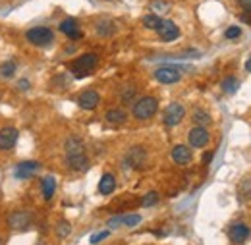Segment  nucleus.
<instances>
[{
  "label": "nucleus",
  "instance_id": "10",
  "mask_svg": "<svg viewBox=\"0 0 251 245\" xmlns=\"http://www.w3.org/2000/svg\"><path fill=\"white\" fill-rule=\"evenodd\" d=\"M66 162H68V166H70L72 170H77V172H85V170L89 168V158H87L85 151L66 154Z\"/></svg>",
  "mask_w": 251,
  "mask_h": 245
},
{
  "label": "nucleus",
  "instance_id": "20",
  "mask_svg": "<svg viewBox=\"0 0 251 245\" xmlns=\"http://www.w3.org/2000/svg\"><path fill=\"white\" fill-rule=\"evenodd\" d=\"M64 149H66V154H70V153H81V151H85V147H83L81 139H77V137H70V139L66 141Z\"/></svg>",
  "mask_w": 251,
  "mask_h": 245
},
{
  "label": "nucleus",
  "instance_id": "29",
  "mask_svg": "<svg viewBox=\"0 0 251 245\" xmlns=\"http://www.w3.org/2000/svg\"><path fill=\"white\" fill-rule=\"evenodd\" d=\"M151 8H153V12H158V14H162V12H168L170 10V4H166V2H160V0H155L153 4H151ZM157 14V16H158Z\"/></svg>",
  "mask_w": 251,
  "mask_h": 245
},
{
  "label": "nucleus",
  "instance_id": "19",
  "mask_svg": "<svg viewBox=\"0 0 251 245\" xmlns=\"http://www.w3.org/2000/svg\"><path fill=\"white\" fill-rule=\"evenodd\" d=\"M106 120L110 123H124L127 120V114L122 108H112V110L106 112Z\"/></svg>",
  "mask_w": 251,
  "mask_h": 245
},
{
  "label": "nucleus",
  "instance_id": "7",
  "mask_svg": "<svg viewBox=\"0 0 251 245\" xmlns=\"http://www.w3.org/2000/svg\"><path fill=\"white\" fill-rule=\"evenodd\" d=\"M184 114H186V108H184L180 102H172V104H168V108L164 110V123H166L168 127H174V125H178V123L182 122Z\"/></svg>",
  "mask_w": 251,
  "mask_h": 245
},
{
  "label": "nucleus",
  "instance_id": "4",
  "mask_svg": "<svg viewBox=\"0 0 251 245\" xmlns=\"http://www.w3.org/2000/svg\"><path fill=\"white\" fill-rule=\"evenodd\" d=\"M155 79L158 83H164V85H172V83H178L182 79V74L176 66H162L155 70Z\"/></svg>",
  "mask_w": 251,
  "mask_h": 245
},
{
  "label": "nucleus",
  "instance_id": "21",
  "mask_svg": "<svg viewBox=\"0 0 251 245\" xmlns=\"http://www.w3.org/2000/svg\"><path fill=\"white\" fill-rule=\"evenodd\" d=\"M240 89V81L234 77V75H228L224 81H222V91L228 93V95H232V93H236Z\"/></svg>",
  "mask_w": 251,
  "mask_h": 245
},
{
  "label": "nucleus",
  "instance_id": "6",
  "mask_svg": "<svg viewBox=\"0 0 251 245\" xmlns=\"http://www.w3.org/2000/svg\"><path fill=\"white\" fill-rule=\"evenodd\" d=\"M31 215L27 211H16L8 216V226L16 232H22V230H27L31 226Z\"/></svg>",
  "mask_w": 251,
  "mask_h": 245
},
{
  "label": "nucleus",
  "instance_id": "2",
  "mask_svg": "<svg viewBox=\"0 0 251 245\" xmlns=\"http://www.w3.org/2000/svg\"><path fill=\"white\" fill-rule=\"evenodd\" d=\"M158 100L155 97H143L133 104V116L137 120H149L157 114Z\"/></svg>",
  "mask_w": 251,
  "mask_h": 245
},
{
  "label": "nucleus",
  "instance_id": "24",
  "mask_svg": "<svg viewBox=\"0 0 251 245\" xmlns=\"http://www.w3.org/2000/svg\"><path fill=\"white\" fill-rule=\"evenodd\" d=\"M112 31H114V25H112V22H106V20H102V22H99V24H97V33H99V35H102V37H108V35H112Z\"/></svg>",
  "mask_w": 251,
  "mask_h": 245
},
{
  "label": "nucleus",
  "instance_id": "25",
  "mask_svg": "<svg viewBox=\"0 0 251 245\" xmlns=\"http://www.w3.org/2000/svg\"><path fill=\"white\" fill-rule=\"evenodd\" d=\"M14 72H16V62H4L2 66H0V75L2 77H12L14 75Z\"/></svg>",
  "mask_w": 251,
  "mask_h": 245
},
{
  "label": "nucleus",
  "instance_id": "27",
  "mask_svg": "<svg viewBox=\"0 0 251 245\" xmlns=\"http://www.w3.org/2000/svg\"><path fill=\"white\" fill-rule=\"evenodd\" d=\"M70 232H72V226H70V222H58V226H56V236L58 238H68L70 236Z\"/></svg>",
  "mask_w": 251,
  "mask_h": 245
},
{
  "label": "nucleus",
  "instance_id": "12",
  "mask_svg": "<svg viewBox=\"0 0 251 245\" xmlns=\"http://www.w3.org/2000/svg\"><path fill=\"white\" fill-rule=\"evenodd\" d=\"M77 104L83 110H93V108H97V104H99V93L93 91V89L83 91L79 95V98H77Z\"/></svg>",
  "mask_w": 251,
  "mask_h": 245
},
{
  "label": "nucleus",
  "instance_id": "18",
  "mask_svg": "<svg viewBox=\"0 0 251 245\" xmlns=\"http://www.w3.org/2000/svg\"><path fill=\"white\" fill-rule=\"evenodd\" d=\"M54 191H56V180H54V176H47L43 180V195H45V199L47 201L52 199Z\"/></svg>",
  "mask_w": 251,
  "mask_h": 245
},
{
  "label": "nucleus",
  "instance_id": "26",
  "mask_svg": "<svg viewBox=\"0 0 251 245\" xmlns=\"http://www.w3.org/2000/svg\"><path fill=\"white\" fill-rule=\"evenodd\" d=\"M157 203H158L157 191H149V193L141 199V205H143V207H153V205H157Z\"/></svg>",
  "mask_w": 251,
  "mask_h": 245
},
{
  "label": "nucleus",
  "instance_id": "1",
  "mask_svg": "<svg viewBox=\"0 0 251 245\" xmlns=\"http://www.w3.org/2000/svg\"><path fill=\"white\" fill-rule=\"evenodd\" d=\"M97 64H99V56L89 52V54H83L77 60H74V64L70 66V70H72V74L77 79H81V77H85V75H89L93 72L95 68H97Z\"/></svg>",
  "mask_w": 251,
  "mask_h": 245
},
{
  "label": "nucleus",
  "instance_id": "11",
  "mask_svg": "<svg viewBox=\"0 0 251 245\" xmlns=\"http://www.w3.org/2000/svg\"><path fill=\"white\" fill-rule=\"evenodd\" d=\"M251 230L250 226H246V224H234V226H230V230H228V238L234 242V244H244L248 238H250Z\"/></svg>",
  "mask_w": 251,
  "mask_h": 245
},
{
  "label": "nucleus",
  "instance_id": "23",
  "mask_svg": "<svg viewBox=\"0 0 251 245\" xmlns=\"http://www.w3.org/2000/svg\"><path fill=\"white\" fill-rule=\"evenodd\" d=\"M158 24H160V16L157 14H147V16H143V25L147 27V29H157Z\"/></svg>",
  "mask_w": 251,
  "mask_h": 245
},
{
  "label": "nucleus",
  "instance_id": "28",
  "mask_svg": "<svg viewBox=\"0 0 251 245\" xmlns=\"http://www.w3.org/2000/svg\"><path fill=\"white\" fill-rule=\"evenodd\" d=\"M139 222H141V216L135 215V213H133V215H124V216H122V224H124V226H129V228L137 226Z\"/></svg>",
  "mask_w": 251,
  "mask_h": 245
},
{
  "label": "nucleus",
  "instance_id": "34",
  "mask_svg": "<svg viewBox=\"0 0 251 245\" xmlns=\"http://www.w3.org/2000/svg\"><path fill=\"white\" fill-rule=\"evenodd\" d=\"M213 154H215V153H205V156H203V162H205V164H209V162L213 160Z\"/></svg>",
  "mask_w": 251,
  "mask_h": 245
},
{
  "label": "nucleus",
  "instance_id": "22",
  "mask_svg": "<svg viewBox=\"0 0 251 245\" xmlns=\"http://www.w3.org/2000/svg\"><path fill=\"white\" fill-rule=\"evenodd\" d=\"M193 122L197 123V125H201V127H205L207 123H211V116H209L203 108H197V110L193 112Z\"/></svg>",
  "mask_w": 251,
  "mask_h": 245
},
{
  "label": "nucleus",
  "instance_id": "15",
  "mask_svg": "<svg viewBox=\"0 0 251 245\" xmlns=\"http://www.w3.org/2000/svg\"><path fill=\"white\" fill-rule=\"evenodd\" d=\"M191 149L186 147V145H176L174 149H172V160L176 162V164H180V166H186L191 162Z\"/></svg>",
  "mask_w": 251,
  "mask_h": 245
},
{
  "label": "nucleus",
  "instance_id": "35",
  "mask_svg": "<svg viewBox=\"0 0 251 245\" xmlns=\"http://www.w3.org/2000/svg\"><path fill=\"white\" fill-rule=\"evenodd\" d=\"M18 87H20V89H27V87H29V81H25V79H22V81L18 83Z\"/></svg>",
  "mask_w": 251,
  "mask_h": 245
},
{
  "label": "nucleus",
  "instance_id": "9",
  "mask_svg": "<svg viewBox=\"0 0 251 245\" xmlns=\"http://www.w3.org/2000/svg\"><path fill=\"white\" fill-rule=\"evenodd\" d=\"M18 143V129L12 125H6L0 129V151H10Z\"/></svg>",
  "mask_w": 251,
  "mask_h": 245
},
{
  "label": "nucleus",
  "instance_id": "36",
  "mask_svg": "<svg viewBox=\"0 0 251 245\" xmlns=\"http://www.w3.org/2000/svg\"><path fill=\"white\" fill-rule=\"evenodd\" d=\"M240 4H242L246 10H251V0H240Z\"/></svg>",
  "mask_w": 251,
  "mask_h": 245
},
{
  "label": "nucleus",
  "instance_id": "30",
  "mask_svg": "<svg viewBox=\"0 0 251 245\" xmlns=\"http://www.w3.org/2000/svg\"><path fill=\"white\" fill-rule=\"evenodd\" d=\"M226 39H238L240 35H242V31H240V27H236V25H232V27H228L226 29Z\"/></svg>",
  "mask_w": 251,
  "mask_h": 245
},
{
  "label": "nucleus",
  "instance_id": "31",
  "mask_svg": "<svg viewBox=\"0 0 251 245\" xmlns=\"http://www.w3.org/2000/svg\"><path fill=\"white\" fill-rule=\"evenodd\" d=\"M110 236V232H99V234H95V236H91V244H99V242H102V240H106Z\"/></svg>",
  "mask_w": 251,
  "mask_h": 245
},
{
  "label": "nucleus",
  "instance_id": "13",
  "mask_svg": "<svg viewBox=\"0 0 251 245\" xmlns=\"http://www.w3.org/2000/svg\"><path fill=\"white\" fill-rule=\"evenodd\" d=\"M39 168H41L39 162H35V160H25V162H22V164L16 166V176H18L20 180H27V178H31Z\"/></svg>",
  "mask_w": 251,
  "mask_h": 245
},
{
  "label": "nucleus",
  "instance_id": "37",
  "mask_svg": "<svg viewBox=\"0 0 251 245\" xmlns=\"http://www.w3.org/2000/svg\"><path fill=\"white\" fill-rule=\"evenodd\" d=\"M246 70H248V72L251 74V56L248 58V62H246Z\"/></svg>",
  "mask_w": 251,
  "mask_h": 245
},
{
  "label": "nucleus",
  "instance_id": "3",
  "mask_svg": "<svg viewBox=\"0 0 251 245\" xmlns=\"http://www.w3.org/2000/svg\"><path fill=\"white\" fill-rule=\"evenodd\" d=\"M25 37H27V41L33 43L35 47H47V45H50L54 41V33L49 29V27H43V25L31 27V29L25 33Z\"/></svg>",
  "mask_w": 251,
  "mask_h": 245
},
{
  "label": "nucleus",
  "instance_id": "17",
  "mask_svg": "<svg viewBox=\"0 0 251 245\" xmlns=\"http://www.w3.org/2000/svg\"><path fill=\"white\" fill-rule=\"evenodd\" d=\"M114 189H116V180H114V176H112V174H104V176L100 178V182H99V193H100V195H110Z\"/></svg>",
  "mask_w": 251,
  "mask_h": 245
},
{
  "label": "nucleus",
  "instance_id": "33",
  "mask_svg": "<svg viewBox=\"0 0 251 245\" xmlns=\"http://www.w3.org/2000/svg\"><path fill=\"white\" fill-rule=\"evenodd\" d=\"M240 18H242V22H244V24H250V25H251V10H246V12H244Z\"/></svg>",
  "mask_w": 251,
  "mask_h": 245
},
{
  "label": "nucleus",
  "instance_id": "14",
  "mask_svg": "<svg viewBox=\"0 0 251 245\" xmlns=\"http://www.w3.org/2000/svg\"><path fill=\"white\" fill-rule=\"evenodd\" d=\"M127 164L131 166V168H141L143 166V162H145V158H147V153H145V149L143 147H131L129 151H127Z\"/></svg>",
  "mask_w": 251,
  "mask_h": 245
},
{
  "label": "nucleus",
  "instance_id": "5",
  "mask_svg": "<svg viewBox=\"0 0 251 245\" xmlns=\"http://www.w3.org/2000/svg\"><path fill=\"white\" fill-rule=\"evenodd\" d=\"M155 31H157L158 37H160L164 43H172V41H176V39L180 37L178 25H176L174 22H170V20H162V18H160V24H158V27Z\"/></svg>",
  "mask_w": 251,
  "mask_h": 245
},
{
  "label": "nucleus",
  "instance_id": "16",
  "mask_svg": "<svg viewBox=\"0 0 251 245\" xmlns=\"http://www.w3.org/2000/svg\"><path fill=\"white\" fill-rule=\"evenodd\" d=\"M60 31H62L64 35H68L70 39H81V31L77 27V22L74 20V18H68V20H64L62 24H60Z\"/></svg>",
  "mask_w": 251,
  "mask_h": 245
},
{
  "label": "nucleus",
  "instance_id": "8",
  "mask_svg": "<svg viewBox=\"0 0 251 245\" xmlns=\"http://www.w3.org/2000/svg\"><path fill=\"white\" fill-rule=\"evenodd\" d=\"M188 141H189V145H191L193 149H203V147H205V145L211 141V135H209V131H207L205 127L195 125V127L189 131Z\"/></svg>",
  "mask_w": 251,
  "mask_h": 245
},
{
  "label": "nucleus",
  "instance_id": "32",
  "mask_svg": "<svg viewBox=\"0 0 251 245\" xmlns=\"http://www.w3.org/2000/svg\"><path fill=\"white\" fill-rule=\"evenodd\" d=\"M118 226H122V216H114L108 220V228H118Z\"/></svg>",
  "mask_w": 251,
  "mask_h": 245
}]
</instances>
